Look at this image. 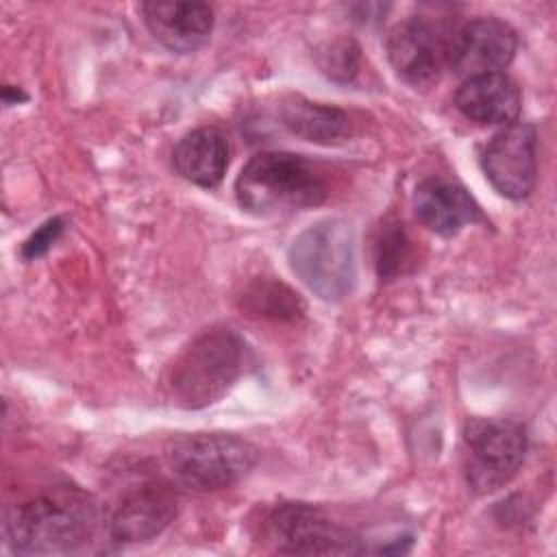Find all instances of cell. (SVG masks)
<instances>
[{
  "mask_svg": "<svg viewBox=\"0 0 557 557\" xmlns=\"http://www.w3.org/2000/svg\"><path fill=\"white\" fill-rule=\"evenodd\" d=\"M320 67L335 81H350L359 72V48L355 41H335L320 52Z\"/></svg>",
  "mask_w": 557,
  "mask_h": 557,
  "instance_id": "19",
  "label": "cell"
},
{
  "mask_svg": "<svg viewBox=\"0 0 557 557\" xmlns=\"http://www.w3.org/2000/svg\"><path fill=\"white\" fill-rule=\"evenodd\" d=\"M141 15L152 37L176 54L202 48L213 30V9L207 2H144Z\"/></svg>",
  "mask_w": 557,
  "mask_h": 557,
  "instance_id": "12",
  "label": "cell"
},
{
  "mask_svg": "<svg viewBox=\"0 0 557 557\" xmlns=\"http://www.w3.org/2000/svg\"><path fill=\"white\" fill-rule=\"evenodd\" d=\"M91 516L83 505L65 498L35 496L13 505L7 516V537L15 553L57 555L72 553L87 542Z\"/></svg>",
  "mask_w": 557,
  "mask_h": 557,
  "instance_id": "5",
  "label": "cell"
},
{
  "mask_svg": "<svg viewBox=\"0 0 557 557\" xmlns=\"http://www.w3.org/2000/svg\"><path fill=\"white\" fill-rule=\"evenodd\" d=\"M413 211L422 226L442 237L457 235L463 226L483 220L481 207L468 189L442 176H431L416 187Z\"/></svg>",
  "mask_w": 557,
  "mask_h": 557,
  "instance_id": "13",
  "label": "cell"
},
{
  "mask_svg": "<svg viewBox=\"0 0 557 557\" xmlns=\"http://www.w3.org/2000/svg\"><path fill=\"white\" fill-rule=\"evenodd\" d=\"M165 461L178 483L215 492L239 483L259 461V450L231 433H191L172 440Z\"/></svg>",
  "mask_w": 557,
  "mask_h": 557,
  "instance_id": "4",
  "label": "cell"
},
{
  "mask_svg": "<svg viewBox=\"0 0 557 557\" xmlns=\"http://www.w3.org/2000/svg\"><path fill=\"white\" fill-rule=\"evenodd\" d=\"M172 163L185 181L200 187H215L228 168L226 137L213 126L196 128L178 139Z\"/></svg>",
  "mask_w": 557,
  "mask_h": 557,
  "instance_id": "15",
  "label": "cell"
},
{
  "mask_svg": "<svg viewBox=\"0 0 557 557\" xmlns=\"http://www.w3.org/2000/svg\"><path fill=\"white\" fill-rule=\"evenodd\" d=\"M411 237L403 222L394 220L387 222L374 244V265L381 276V281H389L405 272V268L411 263L413 246Z\"/></svg>",
  "mask_w": 557,
  "mask_h": 557,
  "instance_id": "18",
  "label": "cell"
},
{
  "mask_svg": "<svg viewBox=\"0 0 557 557\" xmlns=\"http://www.w3.org/2000/svg\"><path fill=\"white\" fill-rule=\"evenodd\" d=\"M248 346L231 326H209L181 348L165 368L161 387L181 409H202L218 403L244 374Z\"/></svg>",
  "mask_w": 557,
  "mask_h": 557,
  "instance_id": "1",
  "label": "cell"
},
{
  "mask_svg": "<svg viewBox=\"0 0 557 557\" xmlns=\"http://www.w3.org/2000/svg\"><path fill=\"white\" fill-rule=\"evenodd\" d=\"M278 117L292 135L320 146L344 144L352 133L346 111L307 100L302 96L287 98L278 109Z\"/></svg>",
  "mask_w": 557,
  "mask_h": 557,
  "instance_id": "16",
  "label": "cell"
},
{
  "mask_svg": "<svg viewBox=\"0 0 557 557\" xmlns=\"http://www.w3.org/2000/svg\"><path fill=\"white\" fill-rule=\"evenodd\" d=\"M268 542L278 553L329 555L348 553L350 540L322 509L307 503H283L265 518Z\"/></svg>",
  "mask_w": 557,
  "mask_h": 557,
  "instance_id": "7",
  "label": "cell"
},
{
  "mask_svg": "<svg viewBox=\"0 0 557 557\" xmlns=\"http://www.w3.org/2000/svg\"><path fill=\"white\" fill-rule=\"evenodd\" d=\"M455 107L483 126H507L520 113V89L503 72L466 78L455 94Z\"/></svg>",
  "mask_w": 557,
  "mask_h": 557,
  "instance_id": "14",
  "label": "cell"
},
{
  "mask_svg": "<svg viewBox=\"0 0 557 557\" xmlns=\"http://www.w3.org/2000/svg\"><path fill=\"white\" fill-rule=\"evenodd\" d=\"M448 44L431 22L409 20L396 24L385 41L387 59L394 72L411 87H431L437 83L448 61Z\"/></svg>",
  "mask_w": 557,
  "mask_h": 557,
  "instance_id": "10",
  "label": "cell"
},
{
  "mask_svg": "<svg viewBox=\"0 0 557 557\" xmlns=\"http://www.w3.org/2000/svg\"><path fill=\"white\" fill-rule=\"evenodd\" d=\"M466 476L474 492L490 494L513 479L524 461V429L505 418H479L466 426Z\"/></svg>",
  "mask_w": 557,
  "mask_h": 557,
  "instance_id": "6",
  "label": "cell"
},
{
  "mask_svg": "<svg viewBox=\"0 0 557 557\" xmlns=\"http://www.w3.org/2000/svg\"><path fill=\"white\" fill-rule=\"evenodd\" d=\"M178 509L176 492L161 479L141 481L124 492L115 505L109 522L111 537L135 544L157 537L174 518Z\"/></svg>",
  "mask_w": 557,
  "mask_h": 557,
  "instance_id": "11",
  "label": "cell"
},
{
  "mask_svg": "<svg viewBox=\"0 0 557 557\" xmlns=\"http://www.w3.org/2000/svg\"><path fill=\"white\" fill-rule=\"evenodd\" d=\"M537 135L527 122L503 126L485 146L481 165L492 187L511 200L527 198L537 183Z\"/></svg>",
  "mask_w": 557,
  "mask_h": 557,
  "instance_id": "8",
  "label": "cell"
},
{
  "mask_svg": "<svg viewBox=\"0 0 557 557\" xmlns=\"http://www.w3.org/2000/svg\"><path fill=\"white\" fill-rule=\"evenodd\" d=\"M518 50L516 30L496 17L466 22L448 44V63L457 76L472 78L505 70Z\"/></svg>",
  "mask_w": 557,
  "mask_h": 557,
  "instance_id": "9",
  "label": "cell"
},
{
  "mask_svg": "<svg viewBox=\"0 0 557 557\" xmlns=\"http://www.w3.org/2000/svg\"><path fill=\"white\" fill-rule=\"evenodd\" d=\"M292 272L322 300L348 298L357 283V237L344 218L307 226L289 246Z\"/></svg>",
  "mask_w": 557,
  "mask_h": 557,
  "instance_id": "3",
  "label": "cell"
},
{
  "mask_svg": "<svg viewBox=\"0 0 557 557\" xmlns=\"http://www.w3.org/2000/svg\"><path fill=\"white\" fill-rule=\"evenodd\" d=\"M61 231H63V222H61L59 218L48 220L46 224H41V226L24 242L22 255H24L26 259L41 257V255L57 242V237L61 235Z\"/></svg>",
  "mask_w": 557,
  "mask_h": 557,
  "instance_id": "20",
  "label": "cell"
},
{
  "mask_svg": "<svg viewBox=\"0 0 557 557\" xmlns=\"http://www.w3.org/2000/svg\"><path fill=\"white\" fill-rule=\"evenodd\" d=\"M239 207L257 218H281L326 200L322 174L294 152H259L235 178Z\"/></svg>",
  "mask_w": 557,
  "mask_h": 557,
  "instance_id": "2",
  "label": "cell"
},
{
  "mask_svg": "<svg viewBox=\"0 0 557 557\" xmlns=\"http://www.w3.org/2000/svg\"><path fill=\"white\" fill-rule=\"evenodd\" d=\"M237 300L246 315L274 322H296L307 309L305 300L289 285L274 278L250 281Z\"/></svg>",
  "mask_w": 557,
  "mask_h": 557,
  "instance_id": "17",
  "label": "cell"
}]
</instances>
